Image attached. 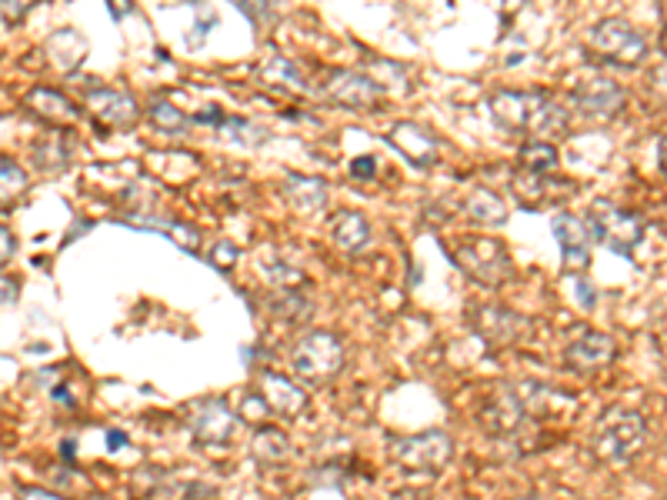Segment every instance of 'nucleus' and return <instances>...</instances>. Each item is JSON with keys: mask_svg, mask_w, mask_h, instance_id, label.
Segmentation results:
<instances>
[{"mask_svg": "<svg viewBox=\"0 0 667 500\" xmlns=\"http://www.w3.org/2000/svg\"><path fill=\"white\" fill-rule=\"evenodd\" d=\"M391 500H431L428 490H417V487H407V490H397Z\"/></svg>", "mask_w": 667, "mask_h": 500, "instance_id": "nucleus-38", "label": "nucleus"}, {"mask_svg": "<svg viewBox=\"0 0 667 500\" xmlns=\"http://www.w3.org/2000/svg\"><path fill=\"white\" fill-rule=\"evenodd\" d=\"M108 444H111V451H117V447H124V444H127V438H124V434H114V431H111V434H108Z\"/></svg>", "mask_w": 667, "mask_h": 500, "instance_id": "nucleus-41", "label": "nucleus"}, {"mask_svg": "<svg viewBox=\"0 0 667 500\" xmlns=\"http://www.w3.org/2000/svg\"><path fill=\"white\" fill-rule=\"evenodd\" d=\"M487 111L497 127L511 134H531L534 140H547L567 130V111L544 91H511L500 88L487 98Z\"/></svg>", "mask_w": 667, "mask_h": 500, "instance_id": "nucleus-1", "label": "nucleus"}, {"mask_svg": "<svg viewBox=\"0 0 667 500\" xmlns=\"http://www.w3.org/2000/svg\"><path fill=\"white\" fill-rule=\"evenodd\" d=\"M561 154L551 140H528L518 154V171L528 174H554Z\"/></svg>", "mask_w": 667, "mask_h": 500, "instance_id": "nucleus-24", "label": "nucleus"}, {"mask_svg": "<svg viewBox=\"0 0 667 500\" xmlns=\"http://www.w3.org/2000/svg\"><path fill=\"white\" fill-rule=\"evenodd\" d=\"M188 431L204 447H224V444H230L237 438L240 421H237V413H234V407L227 400L207 397V400H197L188 410Z\"/></svg>", "mask_w": 667, "mask_h": 500, "instance_id": "nucleus-9", "label": "nucleus"}, {"mask_svg": "<svg viewBox=\"0 0 667 500\" xmlns=\"http://www.w3.org/2000/svg\"><path fill=\"white\" fill-rule=\"evenodd\" d=\"M657 160H660V171L667 174V137H660V144H657Z\"/></svg>", "mask_w": 667, "mask_h": 500, "instance_id": "nucleus-40", "label": "nucleus"}, {"mask_svg": "<svg viewBox=\"0 0 667 500\" xmlns=\"http://www.w3.org/2000/svg\"><path fill=\"white\" fill-rule=\"evenodd\" d=\"M18 500H64V497H57L44 487H18Z\"/></svg>", "mask_w": 667, "mask_h": 500, "instance_id": "nucleus-35", "label": "nucleus"}, {"mask_svg": "<svg viewBox=\"0 0 667 500\" xmlns=\"http://www.w3.org/2000/svg\"><path fill=\"white\" fill-rule=\"evenodd\" d=\"M584 217H588L595 243H604L608 250H614V254H621V258H631L634 247L644 237V220L634 211H624L611 201H595Z\"/></svg>", "mask_w": 667, "mask_h": 500, "instance_id": "nucleus-7", "label": "nucleus"}, {"mask_svg": "<svg viewBox=\"0 0 667 500\" xmlns=\"http://www.w3.org/2000/svg\"><path fill=\"white\" fill-rule=\"evenodd\" d=\"M351 174H354L358 181H374V174H377V160H374L371 154L354 157V160H351Z\"/></svg>", "mask_w": 667, "mask_h": 500, "instance_id": "nucleus-32", "label": "nucleus"}, {"mask_svg": "<svg viewBox=\"0 0 667 500\" xmlns=\"http://www.w3.org/2000/svg\"><path fill=\"white\" fill-rule=\"evenodd\" d=\"M268 277L278 291H294V287H304V274L294 271L291 264H268Z\"/></svg>", "mask_w": 667, "mask_h": 500, "instance_id": "nucleus-28", "label": "nucleus"}, {"mask_svg": "<svg viewBox=\"0 0 667 500\" xmlns=\"http://www.w3.org/2000/svg\"><path fill=\"white\" fill-rule=\"evenodd\" d=\"M147 117H150L154 127H160V130H167V134H181V130L191 127V117H188L184 111H178L174 104H167V101H154V104L147 107Z\"/></svg>", "mask_w": 667, "mask_h": 500, "instance_id": "nucleus-27", "label": "nucleus"}, {"mask_svg": "<svg viewBox=\"0 0 667 500\" xmlns=\"http://www.w3.org/2000/svg\"><path fill=\"white\" fill-rule=\"evenodd\" d=\"M524 317L505 304H477L471 307V330L490 348H511L521 338Z\"/></svg>", "mask_w": 667, "mask_h": 500, "instance_id": "nucleus-11", "label": "nucleus"}, {"mask_svg": "<svg viewBox=\"0 0 667 500\" xmlns=\"http://www.w3.org/2000/svg\"><path fill=\"white\" fill-rule=\"evenodd\" d=\"M237 261H240L237 243H230V240H217V243L211 247V264H214L217 271H230Z\"/></svg>", "mask_w": 667, "mask_h": 500, "instance_id": "nucleus-30", "label": "nucleus"}, {"mask_svg": "<svg viewBox=\"0 0 667 500\" xmlns=\"http://www.w3.org/2000/svg\"><path fill=\"white\" fill-rule=\"evenodd\" d=\"M127 224H134V227H147V230H160V234H171V237H181V247H188V250H194L197 247V230L194 227H188V224H171V220H163V217H137V214H131V217H124Z\"/></svg>", "mask_w": 667, "mask_h": 500, "instance_id": "nucleus-26", "label": "nucleus"}, {"mask_svg": "<svg viewBox=\"0 0 667 500\" xmlns=\"http://www.w3.org/2000/svg\"><path fill=\"white\" fill-rule=\"evenodd\" d=\"M258 397L268 404L271 413L284 417V421H294V417H301L304 407H307V394L294 380H287V377H281L274 371L258 374Z\"/></svg>", "mask_w": 667, "mask_h": 500, "instance_id": "nucleus-17", "label": "nucleus"}, {"mask_svg": "<svg viewBox=\"0 0 667 500\" xmlns=\"http://www.w3.org/2000/svg\"><path fill=\"white\" fill-rule=\"evenodd\" d=\"M624 101H628L624 88L611 77H588L574 88V107L584 117H595V121H614L621 114Z\"/></svg>", "mask_w": 667, "mask_h": 500, "instance_id": "nucleus-12", "label": "nucleus"}, {"mask_svg": "<svg viewBox=\"0 0 667 500\" xmlns=\"http://www.w3.org/2000/svg\"><path fill=\"white\" fill-rule=\"evenodd\" d=\"M324 91H327V98L334 104H341L348 111H374L381 104V98H384L381 83H374L361 70H338V73H330Z\"/></svg>", "mask_w": 667, "mask_h": 500, "instance_id": "nucleus-14", "label": "nucleus"}, {"mask_svg": "<svg viewBox=\"0 0 667 500\" xmlns=\"http://www.w3.org/2000/svg\"><path fill=\"white\" fill-rule=\"evenodd\" d=\"M18 294V287H14V281H8L4 274H0V304H8L11 297Z\"/></svg>", "mask_w": 667, "mask_h": 500, "instance_id": "nucleus-39", "label": "nucleus"}, {"mask_svg": "<svg viewBox=\"0 0 667 500\" xmlns=\"http://www.w3.org/2000/svg\"><path fill=\"white\" fill-rule=\"evenodd\" d=\"M511 191L515 197L531 207V211H541V207H554V204H564L577 194V184L574 181H561L554 174H528V171H515L511 178Z\"/></svg>", "mask_w": 667, "mask_h": 500, "instance_id": "nucleus-13", "label": "nucleus"}, {"mask_svg": "<svg viewBox=\"0 0 667 500\" xmlns=\"http://www.w3.org/2000/svg\"><path fill=\"white\" fill-rule=\"evenodd\" d=\"M614 361H618V344H614L611 333H601V330L580 333V338L570 341L567 351H564L567 371H574L580 377H595V374L608 371Z\"/></svg>", "mask_w": 667, "mask_h": 500, "instance_id": "nucleus-10", "label": "nucleus"}, {"mask_svg": "<svg viewBox=\"0 0 667 500\" xmlns=\"http://www.w3.org/2000/svg\"><path fill=\"white\" fill-rule=\"evenodd\" d=\"M31 8H34V4H27V0H24V4H0V14H4L8 24H18L24 14H31Z\"/></svg>", "mask_w": 667, "mask_h": 500, "instance_id": "nucleus-34", "label": "nucleus"}, {"mask_svg": "<svg viewBox=\"0 0 667 500\" xmlns=\"http://www.w3.org/2000/svg\"><path fill=\"white\" fill-rule=\"evenodd\" d=\"M27 107H31L41 121H47V124H57V127H70V124H77V111H74V104H70L64 94H57V91L34 88V91L27 94Z\"/></svg>", "mask_w": 667, "mask_h": 500, "instance_id": "nucleus-21", "label": "nucleus"}, {"mask_svg": "<svg viewBox=\"0 0 667 500\" xmlns=\"http://www.w3.org/2000/svg\"><path fill=\"white\" fill-rule=\"evenodd\" d=\"M387 140L417 167H434L441 160V144L431 130H425L421 124L414 121H397L387 134Z\"/></svg>", "mask_w": 667, "mask_h": 500, "instance_id": "nucleus-18", "label": "nucleus"}, {"mask_svg": "<svg viewBox=\"0 0 667 500\" xmlns=\"http://www.w3.org/2000/svg\"><path fill=\"white\" fill-rule=\"evenodd\" d=\"M387 454L407 474H441L454 457V441L444 431L387 438Z\"/></svg>", "mask_w": 667, "mask_h": 500, "instance_id": "nucleus-6", "label": "nucleus"}, {"mask_svg": "<svg viewBox=\"0 0 667 500\" xmlns=\"http://www.w3.org/2000/svg\"><path fill=\"white\" fill-rule=\"evenodd\" d=\"M27 184V174L14 160H4L0 157V191H21Z\"/></svg>", "mask_w": 667, "mask_h": 500, "instance_id": "nucleus-31", "label": "nucleus"}, {"mask_svg": "<svg viewBox=\"0 0 667 500\" xmlns=\"http://www.w3.org/2000/svg\"><path fill=\"white\" fill-rule=\"evenodd\" d=\"M588 47L598 57H604L611 64H621V67H637L647 57L644 34L634 24H628L624 18H604V21H598L588 31Z\"/></svg>", "mask_w": 667, "mask_h": 500, "instance_id": "nucleus-8", "label": "nucleus"}, {"mask_svg": "<svg viewBox=\"0 0 667 500\" xmlns=\"http://www.w3.org/2000/svg\"><path fill=\"white\" fill-rule=\"evenodd\" d=\"M651 83H654V91L667 101V60H660L651 73Z\"/></svg>", "mask_w": 667, "mask_h": 500, "instance_id": "nucleus-36", "label": "nucleus"}, {"mask_svg": "<svg viewBox=\"0 0 667 500\" xmlns=\"http://www.w3.org/2000/svg\"><path fill=\"white\" fill-rule=\"evenodd\" d=\"M88 111L94 114L98 124H104L108 130H134L140 121V107L127 91H114V88H98L88 94Z\"/></svg>", "mask_w": 667, "mask_h": 500, "instance_id": "nucleus-16", "label": "nucleus"}, {"mask_svg": "<svg viewBox=\"0 0 667 500\" xmlns=\"http://www.w3.org/2000/svg\"><path fill=\"white\" fill-rule=\"evenodd\" d=\"M268 307L284 323H307L310 314H314V304L304 294H297V291H274V297L268 300Z\"/></svg>", "mask_w": 667, "mask_h": 500, "instance_id": "nucleus-25", "label": "nucleus"}, {"mask_svg": "<svg viewBox=\"0 0 667 500\" xmlns=\"http://www.w3.org/2000/svg\"><path fill=\"white\" fill-rule=\"evenodd\" d=\"M14 254H18V240H14V234H11L8 227H0V268L11 264Z\"/></svg>", "mask_w": 667, "mask_h": 500, "instance_id": "nucleus-33", "label": "nucleus"}, {"mask_svg": "<svg viewBox=\"0 0 667 500\" xmlns=\"http://www.w3.org/2000/svg\"><path fill=\"white\" fill-rule=\"evenodd\" d=\"M451 258L464 271V277H471L474 284H481L487 291H497V287H505V284L515 281L511 250L497 237H484V234L461 237L451 247Z\"/></svg>", "mask_w": 667, "mask_h": 500, "instance_id": "nucleus-2", "label": "nucleus"}, {"mask_svg": "<svg viewBox=\"0 0 667 500\" xmlns=\"http://www.w3.org/2000/svg\"><path fill=\"white\" fill-rule=\"evenodd\" d=\"M330 237H334V243L344 250V254L358 258V254H364V250L371 247L374 230H371V220L364 214L344 211V214H338V220L330 224Z\"/></svg>", "mask_w": 667, "mask_h": 500, "instance_id": "nucleus-19", "label": "nucleus"}, {"mask_svg": "<svg viewBox=\"0 0 667 500\" xmlns=\"http://www.w3.org/2000/svg\"><path fill=\"white\" fill-rule=\"evenodd\" d=\"M217 130H221V134H227L230 140H244V144H255V140H261L258 134H264V130H258L255 124L237 121V117H224V124H221Z\"/></svg>", "mask_w": 667, "mask_h": 500, "instance_id": "nucleus-29", "label": "nucleus"}, {"mask_svg": "<svg viewBox=\"0 0 667 500\" xmlns=\"http://www.w3.org/2000/svg\"><path fill=\"white\" fill-rule=\"evenodd\" d=\"M647 444V421L631 410V407H608L601 417H598V428H595V438H591V447L601 461L608 464H628L634 461Z\"/></svg>", "mask_w": 667, "mask_h": 500, "instance_id": "nucleus-3", "label": "nucleus"}, {"mask_svg": "<svg viewBox=\"0 0 667 500\" xmlns=\"http://www.w3.org/2000/svg\"><path fill=\"white\" fill-rule=\"evenodd\" d=\"M291 451V438L281 428H258L255 441H250V457H255L258 467H281Z\"/></svg>", "mask_w": 667, "mask_h": 500, "instance_id": "nucleus-20", "label": "nucleus"}, {"mask_svg": "<svg viewBox=\"0 0 667 500\" xmlns=\"http://www.w3.org/2000/svg\"><path fill=\"white\" fill-rule=\"evenodd\" d=\"M344 364H348V348L338 333L330 330H307L291 348V367L310 387L330 384L344 371Z\"/></svg>", "mask_w": 667, "mask_h": 500, "instance_id": "nucleus-4", "label": "nucleus"}, {"mask_svg": "<svg viewBox=\"0 0 667 500\" xmlns=\"http://www.w3.org/2000/svg\"><path fill=\"white\" fill-rule=\"evenodd\" d=\"M551 230L561 243V258H564V268L567 271H580V268H588L591 261V227H588V217H580V214H557L551 220Z\"/></svg>", "mask_w": 667, "mask_h": 500, "instance_id": "nucleus-15", "label": "nucleus"}, {"mask_svg": "<svg viewBox=\"0 0 667 500\" xmlns=\"http://www.w3.org/2000/svg\"><path fill=\"white\" fill-rule=\"evenodd\" d=\"M515 500H544V497H538V493H528V497H515Z\"/></svg>", "mask_w": 667, "mask_h": 500, "instance_id": "nucleus-42", "label": "nucleus"}, {"mask_svg": "<svg viewBox=\"0 0 667 500\" xmlns=\"http://www.w3.org/2000/svg\"><path fill=\"white\" fill-rule=\"evenodd\" d=\"M464 214H467V220H474L481 227H505L508 224L505 201H500L494 191H484V188H477L464 197Z\"/></svg>", "mask_w": 667, "mask_h": 500, "instance_id": "nucleus-22", "label": "nucleus"}, {"mask_svg": "<svg viewBox=\"0 0 667 500\" xmlns=\"http://www.w3.org/2000/svg\"><path fill=\"white\" fill-rule=\"evenodd\" d=\"M481 428L490 438L500 441H521L524 434L538 431V421L531 417L524 394H521V380L518 384H500L484 404H481Z\"/></svg>", "mask_w": 667, "mask_h": 500, "instance_id": "nucleus-5", "label": "nucleus"}, {"mask_svg": "<svg viewBox=\"0 0 667 500\" xmlns=\"http://www.w3.org/2000/svg\"><path fill=\"white\" fill-rule=\"evenodd\" d=\"M284 197L297 207V211H320L327 204V184L320 178H301V174H287L284 184H281Z\"/></svg>", "mask_w": 667, "mask_h": 500, "instance_id": "nucleus-23", "label": "nucleus"}, {"mask_svg": "<svg viewBox=\"0 0 667 500\" xmlns=\"http://www.w3.org/2000/svg\"><path fill=\"white\" fill-rule=\"evenodd\" d=\"M574 284H577V294H580V297H577L580 307H584V310H591V307H595V287H591L588 281H584V277H577Z\"/></svg>", "mask_w": 667, "mask_h": 500, "instance_id": "nucleus-37", "label": "nucleus"}]
</instances>
